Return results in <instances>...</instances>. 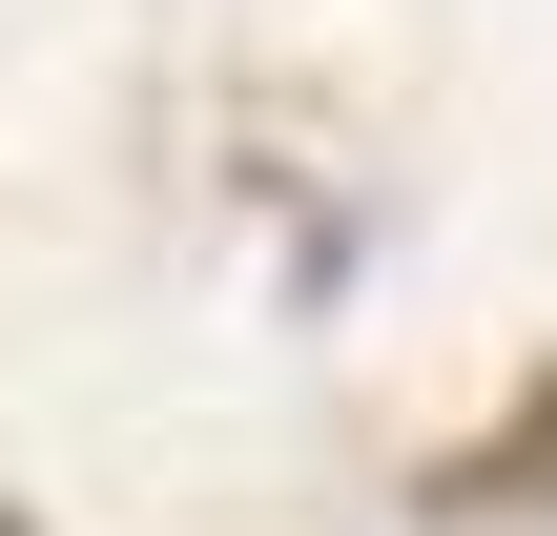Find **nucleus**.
I'll list each match as a JSON object with an SVG mask.
<instances>
[{
	"instance_id": "1",
	"label": "nucleus",
	"mask_w": 557,
	"mask_h": 536,
	"mask_svg": "<svg viewBox=\"0 0 557 536\" xmlns=\"http://www.w3.org/2000/svg\"><path fill=\"white\" fill-rule=\"evenodd\" d=\"M0 536H41V516H21V496H0Z\"/></svg>"
}]
</instances>
